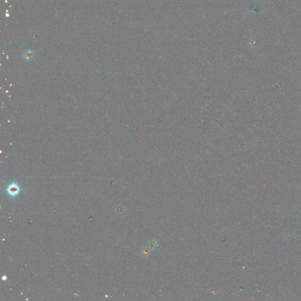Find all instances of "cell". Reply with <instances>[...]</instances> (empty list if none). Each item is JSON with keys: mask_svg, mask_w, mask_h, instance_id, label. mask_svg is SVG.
I'll use <instances>...</instances> for the list:
<instances>
[{"mask_svg": "<svg viewBox=\"0 0 301 301\" xmlns=\"http://www.w3.org/2000/svg\"><path fill=\"white\" fill-rule=\"evenodd\" d=\"M8 194L11 197H15L20 193L21 189L16 183H13L10 184L7 188Z\"/></svg>", "mask_w": 301, "mask_h": 301, "instance_id": "cell-1", "label": "cell"}, {"mask_svg": "<svg viewBox=\"0 0 301 301\" xmlns=\"http://www.w3.org/2000/svg\"><path fill=\"white\" fill-rule=\"evenodd\" d=\"M158 242L155 241H150V242H148V247L150 249V250L155 248L158 246Z\"/></svg>", "mask_w": 301, "mask_h": 301, "instance_id": "cell-2", "label": "cell"}]
</instances>
